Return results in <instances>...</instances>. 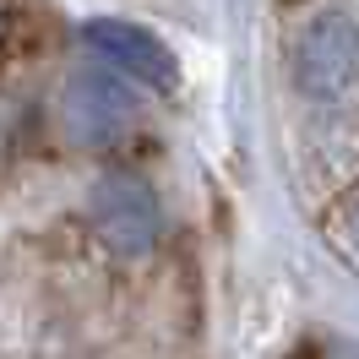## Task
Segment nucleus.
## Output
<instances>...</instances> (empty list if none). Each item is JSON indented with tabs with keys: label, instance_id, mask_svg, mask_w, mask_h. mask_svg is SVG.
I'll list each match as a JSON object with an SVG mask.
<instances>
[{
	"label": "nucleus",
	"instance_id": "nucleus-3",
	"mask_svg": "<svg viewBox=\"0 0 359 359\" xmlns=\"http://www.w3.org/2000/svg\"><path fill=\"white\" fill-rule=\"evenodd\" d=\"M131 120H136V98L109 71H88V76H76L66 88V126L88 147L120 142V136L131 131Z\"/></svg>",
	"mask_w": 359,
	"mask_h": 359
},
{
	"label": "nucleus",
	"instance_id": "nucleus-4",
	"mask_svg": "<svg viewBox=\"0 0 359 359\" xmlns=\"http://www.w3.org/2000/svg\"><path fill=\"white\" fill-rule=\"evenodd\" d=\"M82 39H88L120 76H131V82H147V88H169V82H175V60H169V49L158 44L147 27L98 17V22L82 27Z\"/></svg>",
	"mask_w": 359,
	"mask_h": 359
},
{
	"label": "nucleus",
	"instance_id": "nucleus-2",
	"mask_svg": "<svg viewBox=\"0 0 359 359\" xmlns=\"http://www.w3.org/2000/svg\"><path fill=\"white\" fill-rule=\"evenodd\" d=\"M158 196L142 175H109L93 191V229L120 256H142L158 240Z\"/></svg>",
	"mask_w": 359,
	"mask_h": 359
},
{
	"label": "nucleus",
	"instance_id": "nucleus-1",
	"mask_svg": "<svg viewBox=\"0 0 359 359\" xmlns=\"http://www.w3.org/2000/svg\"><path fill=\"white\" fill-rule=\"evenodd\" d=\"M294 82L311 98H343L359 82V22L348 11H321L294 49Z\"/></svg>",
	"mask_w": 359,
	"mask_h": 359
}]
</instances>
